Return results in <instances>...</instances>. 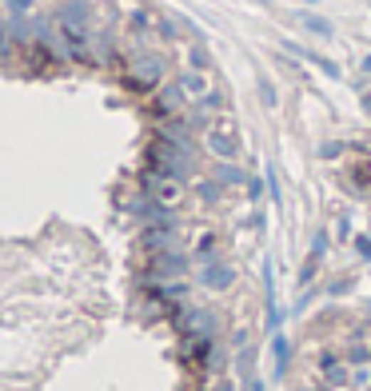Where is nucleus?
<instances>
[{"mask_svg": "<svg viewBox=\"0 0 371 391\" xmlns=\"http://www.w3.org/2000/svg\"><path fill=\"white\" fill-rule=\"evenodd\" d=\"M204 144H208V152L211 156H220V160H236V156H240V132H236L231 120H224V116L208 124Z\"/></svg>", "mask_w": 371, "mask_h": 391, "instance_id": "f257e3e1", "label": "nucleus"}, {"mask_svg": "<svg viewBox=\"0 0 371 391\" xmlns=\"http://www.w3.org/2000/svg\"><path fill=\"white\" fill-rule=\"evenodd\" d=\"M160 80H164V56H156V52H144L140 61L132 64V84H136L140 92H152Z\"/></svg>", "mask_w": 371, "mask_h": 391, "instance_id": "f03ea898", "label": "nucleus"}, {"mask_svg": "<svg viewBox=\"0 0 371 391\" xmlns=\"http://www.w3.org/2000/svg\"><path fill=\"white\" fill-rule=\"evenodd\" d=\"M204 288H216V291H224L231 283V268L228 264H208V268H204Z\"/></svg>", "mask_w": 371, "mask_h": 391, "instance_id": "7ed1b4c3", "label": "nucleus"}, {"mask_svg": "<svg viewBox=\"0 0 371 391\" xmlns=\"http://www.w3.org/2000/svg\"><path fill=\"white\" fill-rule=\"evenodd\" d=\"M271 351H276V380L288 371V355H291V343L283 331H271Z\"/></svg>", "mask_w": 371, "mask_h": 391, "instance_id": "20e7f679", "label": "nucleus"}, {"mask_svg": "<svg viewBox=\"0 0 371 391\" xmlns=\"http://www.w3.org/2000/svg\"><path fill=\"white\" fill-rule=\"evenodd\" d=\"M323 383H328V387H348V383H351L348 363H343V360H335L331 367H323Z\"/></svg>", "mask_w": 371, "mask_h": 391, "instance_id": "39448f33", "label": "nucleus"}, {"mask_svg": "<svg viewBox=\"0 0 371 391\" xmlns=\"http://www.w3.org/2000/svg\"><path fill=\"white\" fill-rule=\"evenodd\" d=\"M236 367H240V380L256 371V348H251V343H244V355L236 360Z\"/></svg>", "mask_w": 371, "mask_h": 391, "instance_id": "423d86ee", "label": "nucleus"}, {"mask_svg": "<svg viewBox=\"0 0 371 391\" xmlns=\"http://www.w3.org/2000/svg\"><path fill=\"white\" fill-rule=\"evenodd\" d=\"M348 363H355V367L371 363V348H363V343H351V348H348Z\"/></svg>", "mask_w": 371, "mask_h": 391, "instance_id": "0eeeda50", "label": "nucleus"}, {"mask_svg": "<svg viewBox=\"0 0 371 391\" xmlns=\"http://www.w3.org/2000/svg\"><path fill=\"white\" fill-rule=\"evenodd\" d=\"M188 64H192V68H200V72H204V68L211 64V61H208V48H200V44H196V48L188 52Z\"/></svg>", "mask_w": 371, "mask_h": 391, "instance_id": "6e6552de", "label": "nucleus"}, {"mask_svg": "<svg viewBox=\"0 0 371 391\" xmlns=\"http://www.w3.org/2000/svg\"><path fill=\"white\" fill-rule=\"evenodd\" d=\"M216 176H220V180H228V184H248V176H244L240 168H228V164H224V168H216Z\"/></svg>", "mask_w": 371, "mask_h": 391, "instance_id": "1a4fd4ad", "label": "nucleus"}, {"mask_svg": "<svg viewBox=\"0 0 371 391\" xmlns=\"http://www.w3.org/2000/svg\"><path fill=\"white\" fill-rule=\"evenodd\" d=\"M200 260H216V236H200Z\"/></svg>", "mask_w": 371, "mask_h": 391, "instance_id": "9d476101", "label": "nucleus"}, {"mask_svg": "<svg viewBox=\"0 0 371 391\" xmlns=\"http://www.w3.org/2000/svg\"><path fill=\"white\" fill-rule=\"evenodd\" d=\"M351 383H355V387L371 383V363H363V367H355V371H351Z\"/></svg>", "mask_w": 371, "mask_h": 391, "instance_id": "9b49d317", "label": "nucleus"}, {"mask_svg": "<svg viewBox=\"0 0 371 391\" xmlns=\"http://www.w3.org/2000/svg\"><path fill=\"white\" fill-rule=\"evenodd\" d=\"M200 196H204V200H220V184H216V180L200 184Z\"/></svg>", "mask_w": 371, "mask_h": 391, "instance_id": "f8f14e48", "label": "nucleus"}, {"mask_svg": "<svg viewBox=\"0 0 371 391\" xmlns=\"http://www.w3.org/2000/svg\"><path fill=\"white\" fill-rule=\"evenodd\" d=\"M244 391H263V380H260V375H256V371H251V375H244Z\"/></svg>", "mask_w": 371, "mask_h": 391, "instance_id": "ddd939ff", "label": "nucleus"}, {"mask_svg": "<svg viewBox=\"0 0 371 391\" xmlns=\"http://www.w3.org/2000/svg\"><path fill=\"white\" fill-rule=\"evenodd\" d=\"M355 251H360L363 260H371V236H355Z\"/></svg>", "mask_w": 371, "mask_h": 391, "instance_id": "4468645a", "label": "nucleus"}, {"mask_svg": "<svg viewBox=\"0 0 371 391\" xmlns=\"http://www.w3.org/2000/svg\"><path fill=\"white\" fill-rule=\"evenodd\" d=\"M308 28H311V32H320V36H323V32H328V24H323V21H315V16H311V21H308Z\"/></svg>", "mask_w": 371, "mask_h": 391, "instance_id": "2eb2a0df", "label": "nucleus"}, {"mask_svg": "<svg viewBox=\"0 0 371 391\" xmlns=\"http://www.w3.org/2000/svg\"><path fill=\"white\" fill-rule=\"evenodd\" d=\"M28 4H32V0H9V9H12V12H24Z\"/></svg>", "mask_w": 371, "mask_h": 391, "instance_id": "dca6fc26", "label": "nucleus"}, {"mask_svg": "<svg viewBox=\"0 0 371 391\" xmlns=\"http://www.w3.org/2000/svg\"><path fill=\"white\" fill-rule=\"evenodd\" d=\"M216 391H236V387H231L228 380H220V383H216Z\"/></svg>", "mask_w": 371, "mask_h": 391, "instance_id": "f3484780", "label": "nucleus"}, {"mask_svg": "<svg viewBox=\"0 0 371 391\" xmlns=\"http://www.w3.org/2000/svg\"><path fill=\"white\" fill-rule=\"evenodd\" d=\"M340 391H343V387H340Z\"/></svg>", "mask_w": 371, "mask_h": 391, "instance_id": "a211bd4d", "label": "nucleus"}]
</instances>
